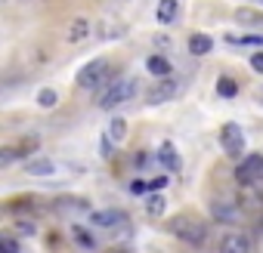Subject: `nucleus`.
I'll use <instances>...</instances> for the list:
<instances>
[{
	"label": "nucleus",
	"mask_w": 263,
	"mask_h": 253,
	"mask_svg": "<svg viewBox=\"0 0 263 253\" xmlns=\"http://www.w3.org/2000/svg\"><path fill=\"white\" fill-rule=\"evenodd\" d=\"M134 93H137V77H130V74L108 77V80L96 90V105L105 108V111H111V108H118L121 102H127Z\"/></svg>",
	"instance_id": "1"
},
{
	"label": "nucleus",
	"mask_w": 263,
	"mask_h": 253,
	"mask_svg": "<svg viewBox=\"0 0 263 253\" xmlns=\"http://www.w3.org/2000/svg\"><path fill=\"white\" fill-rule=\"evenodd\" d=\"M167 228H171L180 241H186L189 247H204V244H208V225H204V219H198L195 213H180V216H174Z\"/></svg>",
	"instance_id": "2"
},
{
	"label": "nucleus",
	"mask_w": 263,
	"mask_h": 253,
	"mask_svg": "<svg viewBox=\"0 0 263 253\" xmlns=\"http://www.w3.org/2000/svg\"><path fill=\"white\" fill-rule=\"evenodd\" d=\"M111 62L108 59H93V62H87L81 71H78V87L81 90H99L111 74Z\"/></svg>",
	"instance_id": "3"
},
{
	"label": "nucleus",
	"mask_w": 263,
	"mask_h": 253,
	"mask_svg": "<svg viewBox=\"0 0 263 253\" xmlns=\"http://www.w3.org/2000/svg\"><path fill=\"white\" fill-rule=\"evenodd\" d=\"M220 145L226 152V158H238L245 152V133L238 123H223L220 126Z\"/></svg>",
	"instance_id": "4"
},
{
	"label": "nucleus",
	"mask_w": 263,
	"mask_h": 253,
	"mask_svg": "<svg viewBox=\"0 0 263 253\" xmlns=\"http://www.w3.org/2000/svg\"><path fill=\"white\" fill-rule=\"evenodd\" d=\"M177 93H180L177 77H158V80L146 90V102H149V105H164V102H171Z\"/></svg>",
	"instance_id": "5"
},
{
	"label": "nucleus",
	"mask_w": 263,
	"mask_h": 253,
	"mask_svg": "<svg viewBox=\"0 0 263 253\" xmlns=\"http://www.w3.org/2000/svg\"><path fill=\"white\" fill-rule=\"evenodd\" d=\"M235 176H238L241 185L263 182V155H248V161H241V167L235 170Z\"/></svg>",
	"instance_id": "6"
},
{
	"label": "nucleus",
	"mask_w": 263,
	"mask_h": 253,
	"mask_svg": "<svg viewBox=\"0 0 263 253\" xmlns=\"http://www.w3.org/2000/svg\"><path fill=\"white\" fill-rule=\"evenodd\" d=\"M217 253H251V238L241 235V231H229V235L220 238Z\"/></svg>",
	"instance_id": "7"
},
{
	"label": "nucleus",
	"mask_w": 263,
	"mask_h": 253,
	"mask_svg": "<svg viewBox=\"0 0 263 253\" xmlns=\"http://www.w3.org/2000/svg\"><path fill=\"white\" fill-rule=\"evenodd\" d=\"M211 213H214V219H220V222H235V219H238V207H235L232 201H223V198L211 201Z\"/></svg>",
	"instance_id": "8"
},
{
	"label": "nucleus",
	"mask_w": 263,
	"mask_h": 253,
	"mask_svg": "<svg viewBox=\"0 0 263 253\" xmlns=\"http://www.w3.org/2000/svg\"><path fill=\"white\" fill-rule=\"evenodd\" d=\"M93 225H102V228H115V225H127V216L118 213V210H105V213H93Z\"/></svg>",
	"instance_id": "9"
},
{
	"label": "nucleus",
	"mask_w": 263,
	"mask_h": 253,
	"mask_svg": "<svg viewBox=\"0 0 263 253\" xmlns=\"http://www.w3.org/2000/svg\"><path fill=\"white\" fill-rule=\"evenodd\" d=\"M87 34H90V22H87V19H74V22L68 25V31H65V40H68V44H81Z\"/></svg>",
	"instance_id": "10"
},
{
	"label": "nucleus",
	"mask_w": 263,
	"mask_h": 253,
	"mask_svg": "<svg viewBox=\"0 0 263 253\" xmlns=\"http://www.w3.org/2000/svg\"><path fill=\"white\" fill-rule=\"evenodd\" d=\"M25 173H28V176H53V173H56V164H53L50 158L28 161V164H25Z\"/></svg>",
	"instance_id": "11"
},
{
	"label": "nucleus",
	"mask_w": 263,
	"mask_h": 253,
	"mask_svg": "<svg viewBox=\"0 0 263 253\" xmlns=\"http://www.w3.org/2000/svg\"><path fill=\"white\" fill-rule=\"evenodd\" d=\"M211 50H214V40L208 34H192L189 37V53L192 56H208Z\"/></svg>",
	"instance_id": "12"
},
{
	"label": "nucleus",
	"mask_w": 263,
	"mask_h": 253,
	"mask_svg": "<svg viewBox=\"0 0 263 253\" xmlns=\"http://www.w3.org/2000/svg\"><path fill=\"white\" fill-rule=\"evenodd\" d=\"M235 22L238 25H248V28H263V13H257V10H235Z\"/></svg>",
	"instance_id": "13"
},
{
	"label": "nucleus",
	"mask_w": 263,
	"mask_h": 253,
	"mask_svg": "<svg viewBox=\"0 0 263 253\" xmlns=\"http://www.w3.org/2000/svg\"><path fill=\"white\" fill-rule=\"evenodd\" d=\"M146 65H149V71H152L155 77H171V74H174V68H171V62H167L164 56H149Z\"/></svg>",
	"instance_id": "14"
},
{
	"label": "nucleus",
	"mask_w": 263,
	"mask_h": 253,
	"mask_svg": "<svg viewBox=\"0 0 263 253\" xmlns=\"http://www.w3.org/2000/svg\"><path fill=\"white\" fill-rule=\"evenodd\" d=\"M177 13H180L177 0H161V4H158V22H161V25H171V22L177 19Z\"/></svg>",
	"instance_id": "15"
},
{
	"label": "nucleus",
	"mask_w": 263,
	"mask_h": 253,
	"mask_svg": "<svg viewBox=\"0 0 263 253\" xmlns=\"http://www.w3.org/2000/svg\"><path fill=\"white\" fill-rule=\"evenodd\" d=\"M108 139H111V142H124V139H127V120L115 117V120L108 123Z\"/></svg>",
	"instance_id": "16"
},
{
	"label": "nucleus",
	"mask_w": 263,
	"mask_h": 253,
	"mask_svg": "<svg viewBox=\"0 0 263 253\" xmlns=\"http://www.w3.org/2000/svg\"><path fill=\"white\" fill-rule=\"evenodd\" d=\"M158 161H161V164H164L167 170H180V155H177V152H174L171 145H164V149L158 152Z\"/></svg>",
	"instance_id": "17"
},
{
	"label": "nucleus",
	"mask_w": 263,
	"mask_h": 253,
	"mask_svg": "<svg viewBox=\"0 0 263 253\" xmlns=\"http://www.w3.org/2000/svg\"><path fill=\"white\" fill-rule=\"evenodd\" d=\"M146 213H149V216H161V213H164V198H161L158 192H152V195L146 198Z\"/></svg>",
	"instance_id": "18"
},
{
	"label": "nucleus",
	"mask_w": 263,
	"mask_h": 253,
	"mask_svg": "<svg viewBox=\"0 0 263 253\" xmlns=\"http://www.w3.org/2000/svg\"><path fill=\"white\" fill-rule=\"evenodd\" d=\"M217 93H220V96H226V99H232V96L238 93V87H235V80H232V77H220V80H217Z\"/></svg>",
	"instance_id": "19"
},
{
	"label": "nucleus",
	"mask_w": 263,
	"mask_h": 253,
	"mask_svg": "<svg viewBox=\"0 0 263 253\" xmlns=\"http://www.w3.org/2000/svg\"><path fill=\"white\" fill-rule=\"evenodd\" d=\"M34 149H37V139H34V136H28V139H22L13 152H16V158H25V155H28V152H34Z\"/></svg>",
	"instance_id": "20"
},
{
	"label": "nucleus",
	"mask_w": 263,
	"mask_h": 253,
	"mask_svg": "<svg viewBox=\"0 0 263 253\" xmlns=\"http://www.w3.org/2000/svg\"><path fill=\"white\" fill-rule=\"evenodd\" d=\"M232 44H241V47H263V34H245V37H232Z\"/></svg>",
	"instance_id": "21"
},
{
	"label": "nucleus",
	"mask_w": 263,
	"mask_h": 253,
	"mask_svg": "<svg viewBox=\"0 0 263 253\" xmlns=\"http://www.w3.org/2000/svg\"><path fill=\"white\" fill-rule=\"evenodd\" d=\"M0 253H19V241L13 235H4L0 238Z\"/></svg>",
	"instance_id": "22"
},
{
	"label": "nucleus",
	"mask_w": 263,
	"mask_h": 253,
	"mask_svg": "<svg viewBox=\"0 0 263 253\" xmlns=\"http://www.w3.org/2000/svg\"><path fill=\"white\" fill-rule=\"evenodd\" d=\"M37 105H41V108H53V105H56V93H53V90H41V93H37Z\"/></svg>",
	"instance_id": "23"
},
{
	"label": "nucleus",
	"mask_w": 263,
	"mask_h": 253,
	"mask_svg": "<svg viewBox=\"0 0 263 253\" xmlns=\"http://www.w3.org/2000/svg\"><path fill=\"white\" fill-rule=\"evenodd\" d=\"M16 231H19V235H34V222L19 219V222H16Z\"/></svg>",
	"instance_id": "24"
},
{
	"label": "nucleus",
	"mask_w": 263,
	"mask_h": 253,
	"mask_svg": "<svg viewBox=\"0 0 263 253\" xmlns=\"http://www.w3.org/2000/svg\"><path fill=\"white\" fill-rule=\"evenodd\" d=\"M164 185H167V176H155V179L149 182V192H161Z\"/></svg>",
	"instance_id": "25"
},
{
	"label": "nucleus",
	"mask_w": 263,
	"mask_h": 253,
	"mask_svg": "<svg viewBox=\"0 0 263 253\" xmlns=\"http://www.w3.org/2000/svg\"><path fill=\"white\" fill-rule=\"evenodd\" d=\"M74 238H78V241H81L84 247H90V250H93V241H90V235H87V231H81V228H74Z\"/></svg>",
	"instance_id": "26"
},
{
	"label": "nucleus",
	"mask_w": 263,
	"mask_h": 253,
	"mask_svg": "<svg viewBox=\"0 0 263 253\" xmlns=\"http://www.w3.org/2000/svg\"><path fill=\"white\" fill-rule=\"evenodd\" d=\"M251 68L263 74V53H254V56H251Z\"/></svg>",
	"instance_id": "27"
},
{
	"label": "nucleus",
	"mask_w": 263,
	"mask_h": 253,
	"mask_svg": "<svg viewBox=\"0 0 263 253\" xmlns=\"http://www.w3.org/2000/svg\"><path fill=\"white\" fill-rule=\"evenodd\" d=\"M13 158H16V152H13V149H4V152H0V164H4V167H7Z\"/></svg>",
	"instance_id": "28"
},
{
	"label": "nucleus",
	"mask_w": 263,
	"mask_h": 253,
	"mask_svg": "<svg viewBox=\"0 0 263 253\" xmlns=\"http://www.w3.org/2000/svg\"><path fill=\"white\" fill-rule=\"evenodd\" d=\"M22 207H25V210H28V207H31V198H19V201H16V204H13V210H22Z\"/></svg>",
	"instance_id": "29"
}]
</instances>
